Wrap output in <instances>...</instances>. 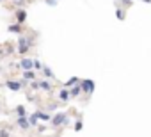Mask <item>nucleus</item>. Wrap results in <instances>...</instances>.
<instances>
[{
    "label": "nucleus",
    "mask_w": 151,
    "mask_h": 137,
    "mask_svg": "<svg viewBox=\"0 0 151 137\" xmlns=\"http://www.w3.org/2000/svg\"><path fill=\"white\" fill-rule=\"evenodd\" d=\"M30 39L29 37H25V36H22L20 34V37H18V52L20 53H27L29 50H30Z\"/></svg>",
    "instance_id": "f257e3e1"
},
{
    "label": "nucleus",
    "mask_w": 151,
    "mask_h": 137,
    "mask_svg": "<svg viewBox=\"0 0 151 137\" xmlns=\"http://www.w3.org/2000/svg\"><path fill=\"white\" fill-rule=\"evenodd\" d=\"M62 125H68V114L59 112V114H55V116L52 118V126L59 128V126H62Z\"/></svg>",
    "instance_id": "f03ea898"
},
{
    "label": "nucleus",
    "mask_w": 151,
    "mask_h": 137,
    "mask_svg": "<svg viewBox=\"0 0 151 137\" xmlns=\"http://www.w3.org/2000/svg\"><path fill=\"white\" fill-rule=\"evenodd\" d=\"M80 86H82V93H86L87 96L93 94V91H94V82H93V80H87V79H86V80L80 82Z\"/></svg>",
    "instance_id": "7ed1b4c3"
},
{
    "label": "nucleus",
    "mask_w": 151,
    "mask_h": 137,
    "mask_svg": "<svg viewBox=\"0 0 151 137\" xmlns=\"http://www.w3.org/2000/svg\"><path fill=\"white\" fill-rule=\"evenodd\" d=\"M6 86H7L11 91H20V89H23L25 82H22V80H7Z\"/></svg>",
    "instance_id": "20e7f679"
},
{
    "label": "nucleus",
    "mask_w": 151,
    "mask_h": 137,
    "mask_svg": "<svg viewBox=\"0 0 151 137\" xmlns=\"http://www.w3.org/2000/svg\"><path fill=\"white\" fill-rule=\"evenodd\" d=\"M16 125L20 128H23V130H29L30 128V123H29V118L27 116H18L16 118Z\"/></svg>",
    "instance_id": "39448f33"
},
{
    "label": "nucleus",
    "mask_w": 151,
    "mask_h": 137,
    "mask_svg": "<svg viewBox=\"0 0 151 137\" xmlns=\"http://www.w3.org/2000/svg\"><path fill=\"white\" fill-rule=\"evenodd\" d=\"M20 68H22L23 71L32 70V68H34V59H22L20 61Z\"/></svg>",
    "instance_id": "423d86ee"
},
{
    "label": "nucleus",
    "mask_w": 151,
    "mask_h": 137,
    "mask_svg": "<svg viewBox=\"0 0 151 137\" xmlns=\"http://www.w3.org/2000/svg\"><path fill=\"white\" fill-rule=\"evenodd\" d=\"M69 98H71V93H69V89H66V87H64V89H60V91H59V100H60L62 103H66Z\"/></svg>",
    "instance_id": "0eeeda50"
},
{
    "label": "nucleus",
    "mask_w": 151,
    "mask_h": 137,
    "mask_svg": "<svg viewBox=\"0 0 151 137\" xmlns=\"http://www.w3.org/2000/svg\"><path fill=\"white\" fill-rule=\"evenodd\" d=\"M25 20H27V13H25V9H18L16 11V23H25Z\"/></svg>",
    "instance_id": "6e6552de"
},
{
    "label": "nucleus",
    "mask_w": 151,
    "mask_h": 137,
    "mask_svg": "<svg viewBox=\"0 0 151 137\" xmlns=\"http://www.w3.org/2000/svg\"><path fill=\"white\" fill-rule=\"evenodd\" d=\"M34 114L37 116V119H39V121H52V116H50L48 112H41V110H36Z\"/></svg>",
    "instance_id": "1a4fd4ad"
},
{
    "label": "nucleus",
    "mask_w": 151,
    "mask_h": 137,
    "mask_svg": "<svg viewBox=\"0 0 151 137\" xmlns=\"http://www.w3.org/2000/svg\"><path fill=\"white\" fill-rule=\"evenodd\" d=\"M69 93H71V98H77V96L82 93V86H73V87L69 89Z\"/></svg>",
    "instance_id": "9d476101"
},
{
    "label": "nucleus",
    "mask_w": 151,
    "mask_h": 137,
    "mask_svg": "<svg viewBox=\"0 0 151 137\" xmlns=\"http://www.w3.org/2000/svg\"><path fill=\"white\" fill-rule=\"evenodd\" d=\"M23 79L25 80H36V73L32 70H27V71H23Z\"/></svg>",
    "instance_id": "9b49d317"
},
{
    "label": "nucleus",
    "mask_w": 151,
    "mask_h": 137,
    "mask_svg": "<svg viewBox=\"0 0 151 137\" xmlns=\"http://www.w3.org/2000/svg\"><path fill=\"white\" fill-rule=\"evenodd\" d=\"M9 32H14V34H22V25H20V23L9 25Z\"/></svg>",
    "instance_id": "f8f14e48"
},
{
    "label": "nucleus",
    "mask_w": 151,
    "mask_h": 137,
    "mask_svg": "<svg viewBox=\"0 0 151 137\" xmlns=\"http://www.w3.org/2000/svg\"><path fill=\"white\" fill-rule=\"evenodd\" d=\"M43 75H45V79H53V71L48 66H43Z\"/></svg>",
    "instance_id": "ddd939ff"
},
{
    "label": "nucleus",
    "mask_w": 151,
    "mask_h": 137,
    "mask_svg": "<svg viewBox=\"0 0 151 137\" xmlns=\"http://www.w3.org/2000/svg\"><path fill=\"white\" fill-rule=\"evenodd\" d=\"M37 121H39V119H37V116H36V114H30V116H29V123H30V126H36V125H37Z\"/></svg>",
    "instance_id": "4468645a"
},
{
    "label": "nucleus",
    "mask_w": 151,
    "mask_h": 137,
    "mask_svg": "<svg viewBox=\"0 0 151 137\" xmlns=\"http://www.w3.org/2000/svg\"><path fill=\"white\" fill-rule=\"evenodd\" d=\"M16 114H18V116H27L25 107H23V105H18V107H16Z\"/></svg>",
    "instance_id": "2eb2a0df"
},
{
    "label": "nucleus",
    "mask_w": 151,
    "mask_h": 137,
    "mask_svg": "<svg viewBox=\"0 0 151 137\" xmlns=\"http://www.w3.org/2000/svg\"><path fill=\"white\" fill-rule=\"evenodd\" d=\"M116 14H117V20H124V11L121 7H116Z\"/></svg>",
    "instance_id": "dca6fc26"
},
{
    "label": "nucleus",
    "mask_w": 151,
    "mask_h": 137,
    "mask_svg": "<svg viewBox=\"0 0 151 137\" xmlns=\"http://www.w3.org/2000/svg\"><path fill=\"white\" fill-rule=\"evenodd\" d=\"M77 82H78V79H77V77H73V79H69V80L66 82V87H71V86H75Z\"/></svg>",
    "instance_id": "f3484780"
},
{
    "label": "nucleus",
    "mask_w": 151,
    "mask_h": 137,
    "mask_svg": "<svg viewBox=\"0 0 151 137\" xmlns=\"http://www.w3.org/2000/svg\"><path fill=\"white\" fill-rule=\"evenodd\" d=\"M82 126H84V123H82V119H78L77 123H75V132H80Z\"/></svg>",
    "instance_id": "a211bd4d"
},
{
    "label": "nucleus",
    "mask_w": 151,
    "mask_h": 137,
    "mask_svg": "<svg viewBox=\"0 0 151 137\" xmlns=\"http://www.w3.org/2000/svg\"><path fill=\"white\" fill-rule=\"evenodd\" d=\"M34 70H43V64L37 59H34Z\"/></svg>",
    "instance_id": "6ab92c4d"
},
{
    "label": "nucleus",
    "mask_w": 151,
    "mask_h": 137,
    "mask_svg": "<svg viewBox=\"0 0 151 137\" xmlns=\"http://www.w3.org/2000/svg\"><path fill=\"white\" fill-rule=\"evenodd\" d=\"M0 137H11L9 130H0Z\"/></svg>",
    "instance_id": "aec40b11"
},
{
    "label": "nucleus",
    "mask_w": 151,
    "mask_h": 137,
    "mask_svg": "<svg viewBox=\"0 0 151 137\" xmlns=\"http://www.w3.org/2000/svg\"><path fill=\"white\" fill-rule=\"evenodd\" d=\"M45 2H46V6H52V7L57 6V0H45Z\"/></svg>",
    "instance_id": "412c9836"
},
{
    "label": "nucleus",
    "mask_w": 151,
    "mask_h": 137,
    "mask_svg": "<svg viewBox=\"0 0 151 137\" xmlns=\"http://www.w3.org/2000/svg\"><path fill=\"white\" fill-rule=\"evenodd\" d=\"M14 6H18V7H23V6H25V0H14Z\"/></svg>",
    "instance_id": "4be33fe9"
},
{
    "label": "nucleus",
    "mask_w": 151,
    "mask_h": 137,
    "mask_svg": "<svg viewBox=\"0 0 151 137\" xmlns=\"http://www.w3.org/2000/svg\"><path fill=\"white\" fill-rule=\"evenodd\" d=\"M57 109V103H50L48 107H46V110H55Z\"/></svg>",
    "instance_id": "5701e85b"
},
{
    "label": "nucleus",
    "mask_w": 151,
    "mask_h": 137,
    "mask_svg": "<svg viewBox=\"0 0 151 137\" xmlns=\"http://www.w3.org/2000/svg\"><path fill=\"white\" fill-rule=\"evenodd\" d=\"M2 53H4V50H2V48H0V55H2Z\"/></svg>",
    "instance_id": "b1692460"
},
{
    "label": "nucleus",
    "mask_w": 151,
    "mask_h": 137,
    "mask_svg": "<svg viewBox=\"0 0 151 137\" xmlns=\"http://www.w3.org/2000/svg\"><path fill=\"white\" fill-rule=\"evenodd\" d=\"M0 2H2V0H0Z\"/></svg>",
    "instance_id": "393cba45"
}]
</instances>
